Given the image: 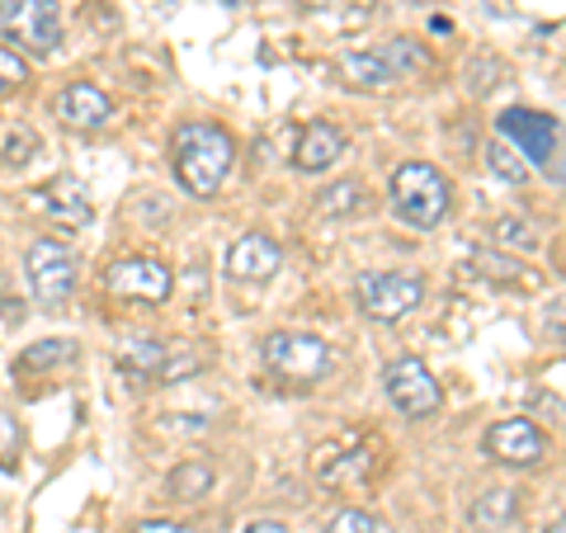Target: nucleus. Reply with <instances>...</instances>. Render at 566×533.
<instances>
[{
	"mask_svg": "<svg viewBox=\"0 0 566 533\" xmlns=\"http://www.w3.org/2000/svg\"><path fill=\"white\" fill-rule=\"evenodd\" d=\"M170 151H175V180H180L193 199H212L237 161V142L227 128H218V123H185L170 142Z\"/></svg>",
	"mask_w": 566,
	"mask_h": 533,
	"instance_id": "1",
	"label": "nucleus"
},
{
	"mask_svg": "<svg viewBox=\"0 0 566 533\" xmlns=\"http://www.w3.org/2000/svg\"><path fill=\"white\" fill-rule=\"evenodd\" d=\"M387 199H392V212L416 227V232H434L439 222L449 218V203H453V189H449V175L424 166V161H411L392 175V189H387Z\"/></svg>",
	"mask_w": 566,
	"mask_h": 533,
	"instance_id": "2",
	"label": "nucleus"
},
{
	"mask_svg": "<svg viewBox=\"0 0 566 533\" xmlns=\"http://www.w3.org/2000/svg\"><path fill=\"white\" fill-rule=\"evenodd\" d=\"M0 29L14 48L48 58L62 48V10L57 0H0Z\"/></svg>",
	"mask_w": 566,
	"mask_h": 533,
	"instance_id": "3",
	"label": "nucleus"
},
{
	"mask_svg": "<svg viewBox=\"0 0 566 533\" xmlns=\"http://www.w3.org/2000/svg\"><path fill=\"white\" fill-rule=\"evenodd\" d=\"M264 364H270V373H279V378L289 383H322L335 354L331 345L322 341V335H307V331H279L264 341Z\"/></svg>",
	"mask_w": 566,
	"mask_h": 533,
	"instance_id": "4",
	"label": "nucleus"
},
{
	"mask_svg": "<svg viewBox=\"0 0 566 533\" xmlns=\"http://www.w3.org/2000/svg\"><path fill=\"white\" fill-rule=\"evenodd\" d=\"M495 128H501V142H510L524 161H534L543 170L562 175L557 166V142H562V123L557 114H538V109H505L495 118Z\"/></svg>",
	"mask_w": 566,
	"mask_h": 533,
	"instance_id": "5",
	"label": "nucleus"
},
{
	"mask_svg": "<svg viewBox=\"0 0 566 533\" xmlns=\"http://www.w3.org/2000/svg\"><path fill=\"white\" fill-rule=\"evenodd\" d=\"M24 270L33 283V297H39L43 307H62V302H71V293H76V255L57 241H33L24 255Z\"/></svg>",
	"mask_w": 566,
	"mask_h": 533,
	"instance_id": "6",
	"label": "nucleus"
},
{
	"mask_svg": "<svg viewBox=\"0 0 566 533\" xmlns=\"http://www.w3.org/2000/svg\"><path fill=\"white\" fill-rule=\"evenodd\" d=\"M354 293L374 322H401L424 302V283L416 274H364Z\"/></svg>",
	"mask_w": 566,
	"mask_h": 533,
	"instance_id": "7",
	"label": "nucleus"
},
{
	"mask_svg": "<svg viewBox=\"0 0 566 533\" xmlns=\"http://www.w3.org/2000/svg\"><path fill=\"white\" fill-rule=\"evenodd\" d=\"M387 397H392V406L406 420H430L439 411V401H444L434 373L424 368V359H416V354H406V359L387 368Z\"/></svg>",
	"mask_w": 566,
	"mask_h": 533,
	"instance_id": "8",
	"label": "nucleus"
},
{
	"mask_svg": "<svg viewBox=\"0 0 566 533\" xmlns=\"http://www.w3.org/2000/svg\"><path fill=\"white\" fill-rule=\"evenodd\" d=\"M109 293L123 302H142V307H156V302L170 297V270L161 260H147V255H133V260H118L109 264Z\"/></svg>",
	"mask_w": 566,
	"mask_h": 533,
	"instance_id": "9",
	"label": "nucleus"
},
{
	"mask_svg": "<svg viewBox=\"0 0 566 533\" xmlns=\"http://www.w3.org/2000/svg\"><path fill=\"white\" fill-rule=\"evenodd\" d=\"M486 453L495 463H510V468H534L538 458L547 453V439L534 420H501L486 430Z\"/></svg>",
	"mask_w": 566,
	"mask_h": 533,
	"instance_id": "10",
	"label": "nucleus"
},
{
	"mask_svg": "<svg viewBox=\"0 0 566 533\" xmlns=\"http://www.w3.org/2000/svg\"><path fill=\"white\" fill-rule=\"evenodd\" d=\"M57 118L66 123V128H76V133H95V128H104L109 123V114H114V104H109V95L99 91V85H91V81H76V85H66V91L57 95Z\"/></svg>",
	"mask_w": 566,
	"mask_h": 533,
	"instance_id": "11",
	"label": "nucleus"
},
{
	"mask_svg": "<svg viewBox=\"0 0 566 533\" xmlns=\"http://www.w3.org/2000/svg\"><path fill=\"white\" fill-rule=\"evenodd\" d=\"M279 264H283L279 241L264 237V232H245L232 251H227V274H232V279H251V283L274 279Z\"/></svg>",
	"mask_w": 566,
	"mask_h": 533,
	"instance_id": "12",
	"label": "nucleus"
},
{
	"mask_svg": "<svg viewBox=\"0 0 566 533\" xmlns=\"http://www.w3.org/2000/svg\"><path fill=\"white\" fill-rule=\"evenodd\" d=\"M345 156V133L335 123H307L297 133V147H293V166L303 175H322Z\"/></svg>",
	"mask_w": 566,
	"mask_h": 533,
	"instance_id": "13",
	"label": "nucleus"
},
{
	"mask_svg": "<svg viewBox=\"0 0 566 533\" xmlns=\"http://www.w3.org/2000/svg\"><path fill=\"white\" fill-rule=\"evenodd\" d=\"M39 199H43V208L52 212V218L66 222V227L91 222V194H85V185L76 180V175H57V180H48Z\"/></svg>",
	"mask_w": 566,
	"mask_h": 533,
	"instance_id": "14",
	"label": "nucleus"
},
{
	"mask_svg": "<svg viewBox=\"0 0 566 533\" xmlns=\"http://www.w3.org/2000/svg\"><path fill=\"white\" fill-rule=\"evenodd\" d=\"M368 472H374V453L368 449H349V453L322 449V458H316V477H322L326 487H335V491H349L354 482H364Z\"/></svg>",
	"mask_w": 566,
	"mask_h": 533,
	"instance_id": "15",
	"label": "nucleus"
},
{
	"mask_svg": "<svg viewBox=\"0 0 566 533\" xmlns=\"http://www.w3.org/2000/svg\"><path fill=\"white\" fill-rule=\"evenodd\" d=\"M340 71H345L349 85H359V91H392L397 85V71L387 66L382 52H345Z\"/></svg>",
	"mask_w": 566,
	"mask_h": 533,
	"instance_id": "16",
	"label": "nucleus"
},
{
	"mask_svg": "<svg viewBox=\"0 0 566 533\" xmlns=\"http://www.w3.org/2000/svg\"><path fill=\"white\" fill-rule=\"evenodd\" d=\"M170 364V349L161 341H151V335H142V341H128L118 349V368L133 373V378H161Z\"/></svg>",
	"mask_w": 566,
	"mask_h": 533,
	"instance_id": "17",
	"label": "nucleus"
},
{
	"mask_svg": "<svg viewBox=\"0 0 566 533\" xmlns=\"http://www.w3.org/2000/svg\"><path fill=\"white\" fill-rule=\"evenodd\" d=\"M364 208H368V189L359 180H340L316 199V212H322V218H349V212H364Z\"/></svg>",
	"mask_w": 566,
	"mask_h": 533,
	"instance_id": "18",
	"label": "nucleus"
},
{
	"mask_svg": "<svg viewBox=\"0 0 566 533\" xmlns=\"http://www.w3.org/2000/svg\"><path fill=\"white\" fill-rule=\"evenodd\" d=\"M515 514H520L515 491H486L472 501V524H482V529H505Z\"/></svg>",
	"mask_w": 566,
	"mask_h": 533,
	"instance_id": "19",
	"label": "nucleus"
},
{
	"mask_svg": "<svg viewBox=\"0 0 566 533\" xmlns=\"http://www.w3.org/2000/svg\"><path fill=\"white\" fill-rule=\"evenodd\" d=\"M212 491V468L208 463H180L166 477V495L175 501H199V495Z\"/></svg>",
	"mask_w": 566,
	"mask_h": 533,
	"instance_id": "20",
	"label": "nucleus"
},
{
	"mask_svg": "<svg viewBox=\"0 0 566 533\" xmlns=\"http://www.w3.org/2000/svg\"><path fill=\"white\" fill-rule=\"evenodd\" d=\"M66 359H76V341H39L14 359V368L33 373V368H52V364H66Z\"/></svg>",
	"mask_w": 566,
	"mask_h": 533,
	"instance_id": "21",
	"label": "nucleus"
},
{
	"mask_svg": "<svg viewBox=\"0 0 566 533\" xmlns=\"http://www.w3.org/2000/svg\"><path fill=\"white\" fill-rule=\"evenodd\" d=\"M486 166L501 175V180H510V185H524L528 180V161H524L515 147H510V142H491V147H486Z\"/></svg>",
	"mask_w": 566,
	"mask_h": 533,
	"instance_id": "22",
	"label": "nucleus"
},
{
	"mask_svg": "<svg viewBox=\"0 0 566 533\" xmlns=\"http://www.w3.org/2000/svg\"><path fill=\"white\" fill-rule=\"evenodd\" d=\"M382 58H387V66L397 71V76H406V71H424L430 66V58L416 48V43H406V39H397L392 48H382Z\"/></svg>",
	"mask_w": 566,
	"mask_h": 533,
	"instance_id": "23",
	"label": "nucleus"
},
{
	"mask_svg": "<svg viewBox=\"0 0 566 533\" xmlns=\"http://www.w3.org/2000/svg\"><path fill=\"white\" fill-rule=\"evenodd\" d=\"M322 533H378V520L368 510H340L331 514V524Z\"/></svg>",
	"mask_w": 566,
	"mask_h": 533,
	"instance_id": "24",
	"label": "nucleus"
},
{
	"mask_svg": "<svg viewBox=\"0 0 566 533\" xmlns=\"http://www.w3.org/2000/svg\"><path fill=\"white\" fill-rule=\"evenodd\" d=\"M472 264H476L482 274H491V279H515V274H520V264H515V260L491 255V251H472Z\"/></svg>",
	"mask_w": 566,
	"mask_h": 533,
	"instance_id": "25",
	"label": "nucleus"
},
{
	"mask_svg": "<svg viewBox=\"0 0 566 533\" xmlns=\"http://www.w3.org/2000/svg\"><path fill=\"white\" fill-rule=\"evenodd\" d=\"M14 453H20V425L10 411H0V468H14Z\"/></svg>",
	"mask_w": 566,
	"mask_h": 533,
	"instance_id": "26",
	"label": "nucleus"
},
{
	"mask_svg": "<svg viewBox=\"0 0 566 533\" xmlns=\"http://www.w3.org/2000/svg\"><path fill=\"white\" fill-rule=\"evenodd\" d=\"M33 147H39V137H33L29 128L10 133V142H6V161H10V166H24V161H33Z\"/></svg>",
	"mask_w": 566,
	"mask_h": 533,
	"instance_id": "27",
	"label": "nucleus"
},
{
	"mask_svg": "<svg viewBox=\"0 0 566 533\" xmlns=\"http://www.w3.org/2000/svg\"><path fill=\"white\" fill-rule=\"evenodd\" d=\"M495 237H501L505 245L515 241V245H524V251H534V245H538V232H528V222H520V218H515V222L505 218L501 227H495Z\"/></svg>",
	"mask_w": 566,
	"mask_h": 533,
	"instance_id": "28",
	"label": "nucleus"
},
{
	"mask_svg": "<svg viewBox=\"0 0 566 533\" xmlns=\"http://www.w3.org/2000/svg\"><path fill=\"white\" fill-rule=\"evenodd\" d=\"M0 81H6V85H24L29 81V66L14 58V52H0Z\"/></svg>",
	"mask_w": 566,
	"mask_h": 533,
	"instance_id": "29",
	"label": "nucleus"
},
{
	"mask_svg": "<svg viewBox=\"0 0 566 533\" xmlns=\"http://www.w3.org/2000/svg\"><path fill=\"white\" fill-rule=\"evenodd\" d=\"M133 533H199V529H189V524H175V520H147V524H137Z\"/></svg>",
	"mask_w": 566,
	"mask_h": 533,
	"instance_id": "30",
	"label": "nucleus"
},
{
	"mask_svg": "<svg viewBox=\"0 0 566 533\" xmlns=\"http://www.w3.org/2000/svg\"><path fill=\"white\" fill-rule=\"evenodd\" d=\"M245 533H293V529H283L279 520H260V524H251Z\"/></svg>",
	"mask_w": 566,
	"mask_h": 533,
	"instance_id": "31",
	"label": "nucleus"
},
{
	"mask_svg": "<svg viewBox=\"0 0 566 533\" xmlns=\"http://www.w3.org/2000/svg\"><path fill=\"white\" fill-rule=\"evenodd\" d=\"M303 6H312V10H316V6H331V0H303Z\"/></svg>",
	"mask_w": 566,
	"mask_h": 533,
	"instance_id": "32",
	"label": "nucleus"
},
{
	"mask_svg": "<svg viewBox=\"0 0 566 533\" xmlns=\"http://www.w3.org/2000/svg\"><path fill=\"white\" fill-rule=\"evenodd\" d=\"M6 91H10V85H6V81H0V100H6Z\"/></svg>",
	"mask_w": 566,
	"mask_h": 533,
	"instance_id": "33",
	"label": "nucleus"
},
{
	"mask_svg": "<svg viewBox=\"0 0 566 533\" xmlns=\"http://www.w3.org/2000/svg\"><path fill=\"white\" fill-rule=\"evenodd\" d=\"M547 533H562V520H557V524H553V529H547Z\"/></svg>",
	"mask_w": 566,
	"mask_h": 533,
	"instance_id": "34",
	"label": "nucleus"
},
{
	"mask_svg": "<svg viewBox=\"0 0 566 533\" xmlns=\"http://www.w3.org/2000/svg\"><path fill=\"white\" fill-rule=\"evenodd\" d=\"M227 6H241V0H227Z\"/></svg>",
	"mask_w": 566,
	"mask_h": 533,
	"instance_id": "35",
	"label": "nucleus"
}]
</instances>
